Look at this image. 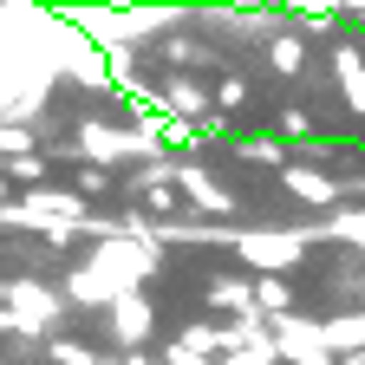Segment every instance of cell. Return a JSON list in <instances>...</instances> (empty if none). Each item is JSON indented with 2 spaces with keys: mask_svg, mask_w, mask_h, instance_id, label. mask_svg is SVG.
<instances>
[{
  "mask_svg": "<svg viewBox=\"0 0 365 365\" xmlns=\"http://www.w3.org/2000/svg\"><path fill=\"white\" fill-rule=\"evenodd\" d=\"M327 333H313V327H294V319H281V352L300 359V365H333V352L319 346Z\"/></svg>",
  "mask_w": 365,
  "mask_h": 365,
  "instance_id": "cell-1",
  "label": "cell"
},
{
  "mask_svg": "<svg viewBox=\"0 0 365 365\" xmlns=\"http://www.w3.org/2000/svg\"><path fill=\"white\" fill-rule=\"evenodd\" d=\"M111 327H118V339L130 346V339H144L150 333V307L137 300V294H118V307H111Z\"/></svg>",
  "mask_w": 365,
  "mask_h": 365,
  "instance_id": "cell-2",
  "label": "cell"
},
{
  "mask_svg": "<svg viewBox=\"0 0 365 365\" xmlns=\"http://www.w3.org/2000/svg\"><path fill=\"white\" fill-rule=\"evenodd\" d=\"M281 182H287L294 196H307V202H333V196H339V190H333V182L319 176V170H294V163H287V176H281Z\"/></svg>",
  "mask_w": 365,
  "mask_h": 365,
  "instance_id": "cell-3",
  "label": "cell"
},
{
  "mask_svg": "<svg viewBox=\"0 0 365 365\" xmlns=\"http://www.w3.org/2000/svg\"><path fill=\"white\" fill-rule=\"evenodd\" d=\"M176 182H182V190H190L202 209H228V196L215 190V176H209V170H190V163H182V176H176Z\"/></svg>",
  "mask_w": 365,
  "mask_h": 365,
  "instance_id": "cell-4",
  "label": "cell"
},
{
  "mask_svg": "<svg viewBox=\"0 0 365 365\" xmlns=\"http://www.w3.org/2000/svg\"><path fill=\"white\" fill-rule=\"evenodd\" d=\"M281 359V339H248V346H235L222 365H274Z\"/></svg>",
  "mask_w": 365,
  "mask_h": 365,
  "instance_id": "cell-5",
  "label": "cell"
},
{
  "mask_svg": "<svg viewBox=\"0 0 365 365\" xmlns=\"http://www.w3.org/2000/svg\"><path fill=\"white\" fill-rule=\"evenodd\" d=\"M209 307H255V287L248 281H209Z\"/></svg>",
  "mask_w": 365,
  "mask_h": 365,
  "instance_id": "cell-6",
  "label": "cell"
},
{
  "mask_svg": "<svg viewBox=\"0 0 365 365\" xmlns=\"http://www.w3.org/2000/svg\"><path fill=\"white\" fill-rule=\"evenodd\" d=\"M0 176H7V182H33V190H39V182H46V157H7V163H0Z\"/></svg>",
  "mask_w": 365,
  "mask_h": 365,
  "instance_id": "cell-7",
  "label": "cell"
},
{
  "mask_svg": "<svg viewBox=\"0 0 365 365\" xmlns=\"http://www.w3.org/2000/svg\"><path fill=\"white\" fill-rule=\"evenodd\" d=\"M255 300H261L267 313H287V300H294V287L281 281V274H261V281H255Z\"/></svg>",
  "mask_w": 365,
  "mask_h": 365,
  "instance_id": "cell-8",
  "label": "cell"
},
{
  "mask_svg": "<svg viewBox=\"0 0 365 365\" xmlns=\"http://www.w3.org/2000/svg\"><path fill=\"white\" fill-rule=\"evenodd\" d=\"M111 190V170L105 163H78V196H105Z\"/></svg>",
  "mask_w": 365,
  "mask_h": 365,
  "instance_id": "cell-9",
  "label": "cell"
},
{
  "mask_svg": "<svg viewBox=\"0 0 365 365\" xmlns=\"http://www.w3.org/2000/svg\"><path fill=\"white\" fill-rule=\"evenodd\" d=\"M300 59H307L300 39H281V46H274V66H281V72H300Z\"/></svg>",
  "mask_w": 365,
  "mask_h": 365,
  "instance_id": "cell-10",
  "label": "cell"
},
{
  "mask_svg": "<svg viewBox=\"0 0 365 365\" xmlns=\"http://www.w3.org/2000/svg\"><path fill=\"white\" fill-rule=\"evenodd\" d=\"M53 359H59V365H98V359H91V352H85V346H66V339H59V346H53Z\"/></svg>",
  "mask_w": 365,
  "mask_h": 365,
  "instance_id": "cell-11",
  "label": "cell"
}]
</instances>
